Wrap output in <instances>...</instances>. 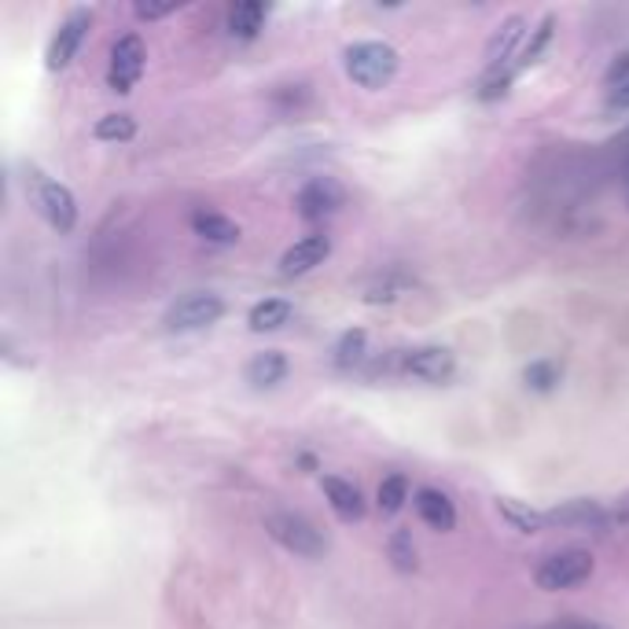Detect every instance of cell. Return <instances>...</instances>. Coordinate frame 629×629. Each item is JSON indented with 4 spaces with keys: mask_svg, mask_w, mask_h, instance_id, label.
I'll return each instance as SVG.
<instances>
[{
    "mask_svg": "<svg viewBox=\"0 0 629 629\" xmlns=\"http://www.w3.org/2000/svg\"><path fill=\"white\" fill-rule=\"evenodd\" d=\"M148 66V49L140 41V34H122L118 41L111 45V63H108V89L118 92V97H129L133 89L144 78Z\"/></svg>",
    "mask_w": 629,
    "mask_h": 629,
    "instance_id": "obj_7",
    "label": "cell"
},
{
    "mask_svg": "<svg viewBox=\"0 0 629 629\" xmlns=\"http://www.w3.org/2000/svg\"><path fill=\"white\" fill-rule=\"evenodd\" d=\"M552 30H556V15H545L538 26H533V37H530L527 49H523L519 60H516V74H523L527 66H533V63L541 60V52H545L549 45H552Z\"/></svg>",
    "mask_w": 629,
    "mask_h": 629,
    "instance_id": "obj_23",
    "label": "cell"
},
{
    "mask_svg": "<svg viewBox=\"0 0 629 629\" xmlns=\"http://www.w3.org/2000/svg\"><path fill=\"white\" fill-rule=\"evenodd\" d=\"M607 523L612 527H629V490L622 498H615V504H607Z\"/></svg>",
    "mask_w": 629,
    "mask_h": 629,
    "instance_id": "obj_27",
    "label": "cell"
},
{
    "mask_svg": "<svg viewBox=\"0 0 629 629\" xmlns=\"http://www.w3.org/2000/svg\"><path fill=\"white\" fill-rule=\"evenodd\" d=\"M188 222H192V232L199 236V240H206L214 247H236L240 243V236H243V228L236 225L232 217L217 214V210H206V206L192 210Z\"/></svg>",
    "mask_w": 629,
    "mask_h": 629,
    "instance_id": "obj_14",
    "label": "cell"
},
{
    "mask_svg": "<svg viewBox=\"0 0 629 629\" xmlns=\"http://www.w3.org/2000/svg\"><path fill=\"white\" fill-rule=\"evenodd\" d=\"M291 317H294V306L288 299H265L247 313V328H251L254 336H265V331H280L284 324H291Z\"/></svg>",
    "mask_w": 629,
    "mask_h": 629,
    "instance_id": "obj_18",
    "label": "cell"
},
{
    "mask_svg": "<svg viewBox=\"0 0 629 629\" xmlns=\"http://www.w3.org/2000/svg\"><path fill=\"white\" fill-rule=\"evenodd\" d=\"M26 192H30L34 210L55 228V232L66 236L78 228V199H74V192L63 185V180H55L49 174H41L37 166H30L26 169Z\"/></svg>",
    "mask_w": 629,
    "mask_h": 629,
    "instance_id": "obj_2",
    "label": "cell"
},
{
    "mask_svg": "<svg viewBox=\"0 0 629 629\" xmlns=\"http://www.w3.org/2000/svg\"><path fill=\"white\" fill-rule=\"evenodd\" d=\"M328 254H331V236H324V232L302 236V240H294L288 251H284L280 276L284 280H291V276H306V273L317 269V265L328 262Z\"/></svg>",
    "mask_w": 629,
    "mask_h": 629,
    "instance_id": "obj_11",
    "label": "cell"
},
{
    "mask_svg": "<svg viewBox=\"0 0 629 629\" xmlns=\"http://www.w3.org/2000/svg\"><path fill=\"white\" fill-rule=\"evenodd\" d=\"M365 357H368V331L365 328H347L339 336L336 350H331V361H336V368L350 372V368H357Z\"/></svg>",
    "mask_w": 629,
    "mask_h": 629,
    "instance_id": "obj_19",
    "label": "cell"
},
{
    "mask_svg": "<svg viewBox=\"0 0 629 629\" xmlns=\"http://www.w3.org/2000/svg\"><path fill=\"white\" fill-rule=\"evenodd\" d=\"M622 81H629V52L622 55H615V63L607 66V74H604V85L607 89H618Z\"/></svg>",
    "mask_w": 629,
    "mask_h": 629,
    "instance_id": "obj_26",
    "label": "cell"
},
{
    "mask_svg": "<svg viewBox=\"0 0 629 629\" xmlns=\"http://www.w3.org/2000/svg\"><path fill=\"white\" fill-rule=\"evenodd\" d=\"M265 15H269V8H265L262 0H243V4H236L232 12H228V34H232L236 41H254V37L265 30Z\"/></svg>",
    "mask_w": 629,
    "mask_h": 629,
    "instance_id": "obj_17",
    "label": "cell"
},
{
    "mask_svg": "<svg viewBox=\"0 0 629 629\" xmlns=\"http://www.w3.org/2000/svg\"><path fill=\"white\" fill-rule=\"evenodd\" d=\"M265 530H269V538L276 545H284L294 556H306V559H320L324 552H328V541H324V533L313 527L306 516H299V512H288V508H276L265 516Z\"/></svg>",
    "mask_w": 629,
    "mask_h": 629,
    "instance_id": "obj_3",
    "label": "cell"
},
{
    "mask_svg": "<svg viewBox=\"0 0 629 629\" xmlns=\"http://www.w3.org/2000/svg\"><path fill=\"white\" fill-rule=\"evenodd\" d=\"M288 372H291V361L284 350H262V354H254L251 361H247L243 376L251 387L269 390V387H280L284 379H288Z\"/></svg>",
    "mask_w": 629,
    "mask_h": 629,
    "instance_id": "obj_15",
    "label": "cell"
},
{
    "mask_svg": "<svg viewBox=\"0 0 629 629\" xmlns=\"http://www.w3.org/2000/svg\"><path fill=\"white\" fill-rule=\"evenodd\" d=\"M225 317V299L214 291H188L180 294L174 306L162 317V328L174 331V336H188V331H203L210 324Z\"/></svg>",
    "mask_w": 629,
    "mask_h": 629,
    "instance_id": "obj_5",
    "label": "cell"
},
{
    "mask_svg": "<svg viewBox=\"0 0 629 629\" xmlns=\"http://www.w3.org/2000/svg\"><path fill=\"white\" fill-rule=\"evenodd\" d=\"M607 114H622V111H629V81H622L618 89H607Z\"/></svg>",
    "mask_w": 629,
    "mask_h": 629,
    "instance_id": "obj_28",
    "label": "cell"
},
{
    "mask_svg": "<svg viewBox=\"0 0 629 629\" xmlns=\"http://www.w3.org/2000/svg\"><path fill=\"white\" fill-rule=\"evenodd\" d=\"M320 490H324V498H328L331 512H336L342 523H361L365 519L368 508H365V498H361V490L354 482L339 479V475H324Z\"/></svg>",
    "mask_w": 629,
    "mask_h": 629,
    "instance_id": "obj_13",
    "label": "cell"
},
{
    "mask_svg": "<svg viewBox=\"0 0 629 629\" xmlns=\"http://www.w3.org/2000/svg\"><path fill=\"white\" fill-rule=\"evenodd\" d=\"M545 629H612V626H604V622H593V618H578V615H567V618H556L552 626Z\"/></svg>",
    "mask_w": 629,
    "mask_h": 629,
    "instance_id": "obj_29",
    "label": "cell"
},
{
    "mask_svg": "<svg viewBox=\"0 0 629 629\" xmlns=\"http://www.w3.org/2000/svg\"><path fill=\"white\" fill-rule=\"evenodd\" d=\"M523 379H527L530 390L549 394V390H556L559 379H564V365H559L556 357H538V361H530V365L523 368Z\"/></svg>",
    "mask_w": 629,
    "mask_h": 629,
    "instance_id": "obj_21",
    "label": "cell"
},
{
    "mask_svg": "<svg viewBox=\"0 0 629 629\" xmlns=\"http://www.w3.org/2000/svg\"><path fill=\"white\" fill-rule=\"evenodd\" d=\"M342 71H347V78L354 81L357 89L379 92L398 78L402 55H398L394 45H387V41H354V45H347V52H342Z\"/></svg>",
    "mask_w": 629,
    "mask_h": 629,
    "instance_id": "obj_1",
    "label": "cell"
},
{
    "mask_svg": "<svg viewBox=\"0 0 629 629\" xmlns=\"http://www.w3.org/2000/svg\"><path fill=\"white\" fill-rule=\"evenodd\" d=\"M405 501H408V479L402 471L387 475V479L379 482V490H376V508L390 519V516H398V512L405 508Z\"/></svg>",
    "mask_w": 629,
    "mask_h": 629,
    "instance_id": "obj_22",
    "label": "cell"
},
{
    "mask_svg": "<svg viewBox=\"0 0 629 629\" xmlns=\"http://www.w3.org/2000/svg\"><path fill=\"white\" fill-rule=\"evenodd\" d=\"M174 12H180V4H133V15L137 18H144V23H155V18H166V15H174Z\"/></svg>",
    "mask_w": 629,
    "mask_h": 629,
    "instance_id": "obj_25",
    "label": "cell"
},
{
    "mask_svg": "<svg viewBox=\"0 0 629 629\" xmlns=\"http://www.w3.org/2000/svg\"><path fill=\"white\" fill-rule=\"evenodd\" d=\"M387 556L394 570H402V575H413L416 570V541H413V530H394L387 541Z\"/></svg>",
    "mask_w": 629,
    "mask_h": 629,
    "instance_id": "obj_24",
    "label": "cell"
},
{
    "mask_svg": "<svg viewBox=\"0 0 629 629\" xmlns=\"http://www.w3.org/2000/svg\"><path fill=\"white\" fill-rule=\"evenodd\" d=\"M549 516V527L552 530H604L612 527L607 523V504L596 501V498H570V501H559L545 508Z\"/></svg>",
    "mask_w": 629,
    "mask_h": 629,
    "instance_id": "obj_9",
    "label": "cell"
},
{
    "mask_svg": "<svg viewBox=\"0 0 629 629\" xmlns=\"http://www.w3.org/2000/svg\"><path fill=\"white\" fill-rule=\"evenodd\" d=\"M596 570V559L593 552L586 549H559L545 556L533 570V581H538V589H545V593H564V589H575L581 581H589Z\"/></svg>",
    "mask_w": 629,
    "mask_h": 629,
    "instance_id": "obj_4",
    "label": "cell"
},
{
    "mask_svg": "<svg viewBox=\"0 0 629 629\" xmlns=\"http://www.w3.org/2000/svg\"><path fill=\"white\" fill-rule=\"evenodd\" d=\"M89 30H92V12L89 8H74V12L66 15L60 26H55L49 49H45V66H49L52 74L66 71V66L78 60V52H81Z\"/></svg>",
    "mask_w": 629,
    "mask_h": 629,
    "instance_id": "obj_8",
    "label": "cell"
},
{
    "mask_svg": "<svg viewBox=\"0 0 629 629\" xmlns=\"http://www.w3.org/2000/svg\"><path fill=\"white\" fill-rule=\"evenodd\" d=\"M394 365L402 376H413L419 383L442 387L456 376V354L450 347H438V342H427V347H413V350H398Z\"/></svg>",
    "mask_w": 629,
    "mask_h": 629,
    "instance_id": "obj_6",
    "label": "cell"
},
{
    "mask_svg": "<svg viewBox=\"0 0 629 629\" xmlns=\"http://www.w3.org/2000/svg\"><path fill=\"white\" fill-rule=\"evenodd\" d=\"M413 508H416V516L424 527H431L438 533L456 530V504H453L450 493L435 490V486H424V490H416Z\"/></svg>",
    "mask_w": 629,
    "mask_h": 629,
    "instance_id": "obj_12",
    "label": "cell"
},
{
    "mask_svg": "<svg viewBox=\"0 0 629 629\" xmlns=\"http://www.w3.org/2000/svg\"><path fill=\"white\" fill-rule=\"evenodd\" d=\"M92 137L103 140V144H129L137 137V118L133 114H103L92 126Z\"/></svg>",
    "mask_w": 629,
    "mask_h": 629,
    "instance_id": "obj_20",
    "label": "cell"
},
{
    "mask_svg": "<svg viewBox=\"0 0 629 629\" xmlns=\"http://www.w3.org/2000/svg\"><path fill=\"white\" fill-rule=\"evenodd\" d=\"M347 203V188L339 185L336 177H310L306 185L294 196V206L306 222H317V217H328Z\"/></svg>",
    "mask_w": 629,
    "mask_h": 629,
    "instance_id": "obj_10",
    "label": "cell"
},
{
    "mask_svg": "<svg viewBox=\"0 0 629 629\" xmlns=\"http://www.w3.org/2000/svg\"><path fill=\"white\" fill-rule=\"evenodd\" d=\"M493 504H498L501 519L508 523L512 530H519V533H545V530H552L545 512H541V508H533V504H527V501H516V498H498Z\"/></svg>",
    "mask_w": 629,
    "mask_h": 629,
    "instance_id": "obj_16",
    "label": "cell"
}]
</instances>
